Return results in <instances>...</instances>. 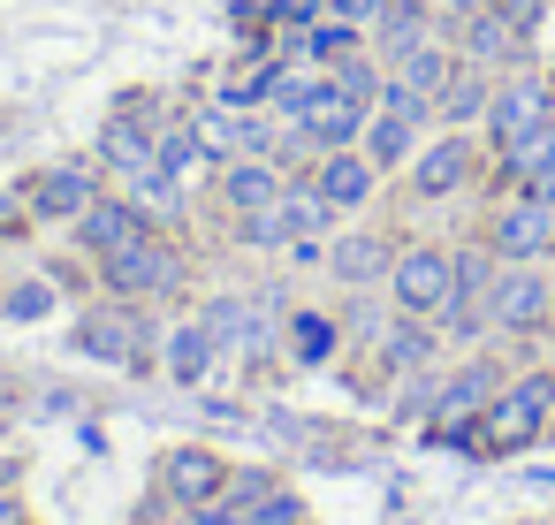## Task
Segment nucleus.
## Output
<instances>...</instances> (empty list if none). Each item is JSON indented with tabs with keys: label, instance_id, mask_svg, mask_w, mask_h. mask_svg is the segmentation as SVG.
<instances>
[{
	"label": "nucleus",
	"instance_id": "4",
	"mask_svg": "<svg viewBox=\"0 0 555 525\" xmlns=\"http://www.w3.org/2000/svg\"><path fill=\"white\" fill-rule=\"evenodd\" d=\"M479 176H487V138H472V130H441L411 153V199H426V206L472 191Z\"/></svg>",
	"mask_w": 555,
	"mask_h": 525
},
{
	"label": "nucleus",
	"instance_id": "23",
	"mask_svg": "<svg viewBox=\"0 0 555 525\" xmlns=\"http://www.w3.org/2000/svg\"><path fill=\"white\" fill-rule=\"evenodd\" d=\"M434 343H441V335H434V320H411V312H403L396 328H380V358H388V366H426V358H434Z\"/></svg>",
	"mask_w": 555,
	"mask_h": 525
},
{
	"label": "nucleus",
	"instance_id": "13",
	"mask_svg": "<svg viewBox=\"0 0 555 525\" xmlns=\"http://www.w3.org/2000/svg\"><path fill=\"white\" fill-rule=\"evenodd\" d=\"M494 388H502V366L494 358H472V366H456L449 381H434V434H449V426H464V419H479L487 404H494Z\"/></svg>",
	"mask_w": 555,
	"mask_h": 525
},
{
	"label": "nucleus",
	"instance_id": "19",
	"mask_svg": "<svg viewBox=\"0 0 555 525\" xmlns=\"http://www.w3.org/2000/svg\"><path fill=\"white\" fill-rule=\"evenodd\" d=\"M487 100H494V77L472 69V62H456V77H449L441 100H434V123H441V130H472V123H487Z\"/></svg>",
	"mask_w": 555,
	"mask_h": 525
},
{
	"label": "nucleus",
	"instance_id": "8",
	"mask_svg": "<svg viewBox=\"0 0 555 525\" xmlns=\"http://www.w3.org/2000/svg\"><path fill=\"white\" fill-rule=\"evenodd\" d=\"M449 47H456V62H472V69H487V77H502V69H517V62H525V31L494 9V0L449 24Z\"/></svg>",
	"mask_w": 555,
	"mask_h": 525
},
{
	"label": "nucleus",
	"instance_id": "1",
	"mask_svg": "<svg viewBox=\"0 0 555 525\" xmlns=\"http://www.w3.org/2000/svg\"><path fill=\"white\" fill-rule=\"evenodd\" d=\"M547 426H555V366L517 373V381L494 388V404L479 411V449H525Z\"/></svg>",
	"mask_w": 555,
	"mask_h": 525
},
{
	"label": "nucleus",
	"instance_id": "31",
	"mask_svg": "<svg viewBox=\"0 0 555 525\" xmlns=\"http://www.w3.org/2000/svg\"><path fill=\"white\" fill-rule=\"evenodd\" d=\"M312 9H327V0H312Z\"/></svg>",
	"mask_w": 555,
	"mask_h": 525
},
{
	"label": "nucleus",
	"instance_id": "11",
	"mask_svg": "<svg viewBox=\"0 0 555 525\" xmlns=\"http://www.w3.org/2000/svg\"><path fill=\"white\" fill-rule=\"evenodd\" d=\"M69 229H77L85 259H107V252H122V244H138V236H153V214H145L130 191H100Z\"/></svg>",
	"mask_w": 555,
	"mask_h": 525
},
{
	"label": "nucleus",
	"instance_id": "6",
	"mask_svg": "<svg viewBox=\"0 0 555 525\" xmlns=\"http://www.w3.org/2000/svg\"><path fill=\"white\" fill-rule=\"evenodd\" d=\"M487 328L494 335H540V328H555V274L547 267H494V282H487Z\"/></svg>",
	"mask_w": 555,
	"mask_h": 525
},
{
	"label": "nucleus",
	"instance_id": "15",
	"mask_svg": "<svg viewBox=\"0 0 555 525\" xmlns=\"http://www.w3.org/2000/svg\"><path fill=\"white\" fill-rule=\"evenodd\" d=\"M221 479H229V457H214V449H198V441H176V449L160 457V495H168L176 510H198Z\"/></svg>",
	"mask_w": 555,
	"mask_h": 525
},
{
	"label": "nucleus",
	"instance_id": "2",
	"mask_svg": "<svg viewBox=\"0 0 555 525\" xmlns=\"http://www.w3.org/2000/svg\"><path fill=\"white\" fill-rule=\"evenodd\" d=\"M479 236H487V252H494L502 267H547V259H555V206L532 199V191H502V199L487 206Z\"/></svg>",
	"mask_w": 555,
	"mask_h": 525
},
{
	"label": "nucleus",
	"instance_id": "9",
	"mask_svg": "<svg viewBox=\"0 0 555 525\" xmlns=\"http://www.w3.org/2000/svg\"><path fill=\"white\" fill-rule=\"evenodd\" d=\"M365 115H373L365 100H350V92H343L335 77H320V92H312V100H305V107L289 115V130H297V138L312 145V161H320V153H335V145H358Z\"/></svg>",
	"mask_w": 555,
	"mask_h": 525
},
{
	"label": "nucleus",
	"instance_id": "5",
	"mask_svg": "<svg viewBox=\"0 0 555 525\" xmlns=\"http://www.w3.org/2000/svg\"><path fill=\"white\" fill-rule=\"evenodd\" d=\"M388 297L411 320H441L449 297H456V252L449 244H403L396 267H388Z\"/></svg>",
	"mask_w": 555,
	"mask_h": 525
},
{
	"label": "nucleus",
	"instance_id": "21",
	"mask_svg": "<svg viewBox=\"0 0 555 525\" xmlns=\"http://www.w3.org/2000/svg\"><path fill=\"white\" fill-rule=\"evenodd\" d=\"M160 358H168V381H206L214 373V358H221V343L206 335V320H183V328H168V343H160Z\"/></svg>",
	"mask_w": 555,
	"mask_h": 525
},
{
	"label": "nucleus",
	"instance_id": "29",
	"mask_svg": "<svg viewBox=\"0 0 555 525\" xmlns=\"http://www.w3.org/2000/svg\"><path fill=\"white\" fill-rule=\"evenodd\" d=\"M472 9H487V0H434V16H441V24H456V16H472Z\"/></svg>",
	"mask_w": 555,
	"mask_h": 525
},
{
	"label": "nucleus",
	"instance_id": "20",
	"mask_svg": "<svg viewBox=\"0 0 555 525\" xmlns=\"http://www.w3.org/2000/svg\"><path fill=\"white\" fill-rule=\"evenodd\" d=\"M206 335L221 343V350H259L267 343V312L251 305V297H206Z\"/></svg>",
	"mask_w": 555,
	"mask_h": 525
},
{
	"label": "nucleus",
	"instance_id": "18",
	"mask_svg": "<svg viewBox=\"0 0 555 525\" xmlns=\"http://www.w3.org/2000/svg\"><path fill=\"white\" fill-rule=\"evenodd\" d=\"M358 153H365L380 176H396V168H411V153H418V123H411V115L373 107V115H365V130H358Z\"/></svg>",
	"mask_w": 555,
	"mask_h": 525
},
{
	"label": "nucleus",
	"instance_id": "3",
	"mask_svg": "<svg viewBox=\"0 0 555 525\" xmlns=\"http://www.w3.org/2000/svg\"><path fill=\"white\" fill-rule=\"evenodd\" d=\"M92 267H100V290L122 297V305H145V297H176L183 290V252L160 229L138 236V244H122V252H107V259H92Z\"/></svg>",
	"mask_w": 555,
	"mask_h": 525
},
{
	"label": "nucleus",
	"instance_id": "28",
	"mask_svg": "<svg viewBox=\"0 0 555 525\" xmlns=\"http://www.w3.org/2000/svg\"><path fill=\"white\" fill-rule=\"evenodd\" d=\"M31 221V206H24V191H0V236H9V229H24Z\"/></svg>",
	"mask_w": 555,
	"mask_h": 525
},
{
	"label": "nucleus",
	"instance_id": "27",
	"mask_svg": "<svg viewBox=\"0 0 555 525\" xmlns=\"http://www.w3.org/2000/svg\"><path fill=\"white\" fill-rule=\"evenodd\" d=\"M47 305H54V290H47V282H24V290L9 297V320H39Z\"/></svg>",
	"mask_w": 555,
	"mask_h": 525
},
{
	"label": "nucleus",
	"instance_id": "24",
	"mask_svg": "<svg viewBox=\"0 0 555 525\" xmlns=\"http://www.w3.org/2000/svg\"><path fill=\"white\" fill-rule=\"evenodd\" d=\"M335 343H343V328H335L327 312H289V350H297L305 366H320V358H335Z\"/></svg>",
	"mask_w": 555,
	"mask_h": 525
},
{
	"label": "nucleus",
	"instance_id": "26",
	"mask_svg": "<svg viewBox=\"0 0 555 525\" xmlns=\"http://www.w3.org/2000/svg\"><path fill=\"white\" fill-rule=\"evenodd\" d=\"M297 517H305V502H297L289 487H274V495L259 502V517H251V525H297Z\"/></svg>",
	"mask_w": 555,
	"mask_h": 525
},
{
	"label": "nucleus",
	"instance_id": "12",
	"mask_svg": "<svg viewBox=\"0 0 555 525\" xmlns=\"http://www.w3.org/2000/svg\"><path fill=\"white\" fill-rule=\"evenodd\" d=\"M305 176H312V191H320L335 214H365V206H373V191H380V168H373L358 145H335V153H320Z\"/></svg>",
	"mask_w": 555,
	"mask_h": 525
},
{
	"label": "nucleus",
	"instance_id": "10",
	"mask_svg": "<svg viewBox=\"0 0 555 525\" xmlns=\"http://www.w3.org/2000/svg\"><path fill=\"white\" fill-rule=\"evenodd\" d=\"M100 191H107V183H100L92 161H54V168H39V176L24 183V206H31V221H77Z\"/></svg>",
	"mask_w": 555,
	"mask_h": 525
},
{
	"label": "nucleus",
	"instance_id": "22",
	"mask_svg": "<svg viewBox=\"0 0 555 525\" xmlns=\"http://www.w3.org/2000/svg\"><path fill=\"white\" fill-rule=\"evenodd\" d=\"M77 343H85L92 358H115V366H130V358H138V328H130V305H107V312H85V328H77Z\"/></svg>",
	"mask_w": 555,
	"mask_h": 525
},
{
	"label": "nucleus",
	"instance_id": "17",
	"mask_svg": "<svg viewBox=\"0 0 555 525\" xmlns=\"http://www.w3.org/2000/svg\"><path fill=\"white\" fill-rule=\"evenodd\" d=\"M274 487H282L274 472H229V479H221L198 510H183V517H191V525H251V517H259V502H267Z\"/></svg>",
	"mask_w": 555,
	"mask_h": 525
},
{
	"label": "nucleus",
	"instance_id": "14",
	"mask_svg": "<svg viewBox=\"0 0 555 525\" xmlns=\"http://www.w3.org/2000/svg\"><path fill=\"white\" fill-rule=\"evenodd\" d=\"M282 161H251V153H236V161H221L214 168V199H221V214H259V206H274L282 199Z\"/></svg>",
	"mask_w": 555,
	"mask_h": 525
},
{
	"label": "nucleus",
	"instance_id": "16",
	"mask_svg": "<svg viewBox=\"0 0 555 525\" xmlns=\"http://www.w3.org/2000/svg\"><path fill=\"white\" fill-rule=\"evenodd\" d=\"M388 267H396V244L373 236V229H350V236L327 244V274L343 290H373V282H388Z\"/></svg>",
	"mask_w": 555,
	"mask_h": 525
},
{
	"label": "nucleus",
	"instance_id": "30",
	"mask_svg": "<svg viewBox=\"0 0 555 525\" xmlns=\"http://www.w3.org/2000/svg\"><path fill=\"white\" fill-rule=\"evenodd\" d=\"M0 525H31V517H24V502H16L9 487H0Z\"/></svg>",
	"mask_w": 555,
	"mask_h": 525
},
{
	"label": "nucleus",
	"instance_id": "25",
	"mask_svg": "<svg viewBox=\"0 0 555 525\" xmlns=\"http://www.w3.org/2000/svg\"><path fill=\"white\" fill-rule=\"evenodd\" d=\"M388 9H396V0H327V16H343V24H358V31H373Z\"/></svg>",
	"mask_w": 555,
	"mask_h": 525
},
{
	"label": "nucleus",
	"instance_id": "7",
	"mask_svg": "<svg viewBox=\"0 0 555 525\" xmlns=\"http://www.w3.org/2000/svg\"><path fill=\"white\" fill-rule=\"evenodd\" d=\"M540 123H555V77L547 69H502L494 100H487V123H479L487 153L509 145V138H525V130H540Z\"/></svg>",
	"mask_w": 555,
	"mask_h": 525
}]
</instances>
